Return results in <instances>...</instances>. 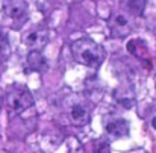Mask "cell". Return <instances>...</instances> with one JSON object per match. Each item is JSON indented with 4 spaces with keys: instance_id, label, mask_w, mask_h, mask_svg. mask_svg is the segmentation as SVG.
Listing matches in <instances>:
<instances>
[{
    "instance_id": "cell-1",
    "label": "cell",
    "mask_w": 156,
    "mask_h": 153,
    "mask_svg": "<svg viewBox=\"0 0 156 153\" xmlns=\"http://www.w3.org/2000/svg\"><path fill=\"white\" fill-rule=\"evenodd\" d=\"M70 49H71V55L76 59V62H79L85 67H90L93 70L100 68L102 64L105 62V58H106L103 47L88 37H82V38L76 40Z\"/></svg>"
},
{
    "instance_id": "cell-2",
    "label": "cell",
    "mask_w": 156,
    "mask_h": 153,
    "mask_svg": "<svg viewBox=\"0 0 156 153\" xmlns=\"http://www.w3.org/2000/svg\"><path fill=\"white\" fill-rule=\"evenodd\" d=\"M27 20V5L23 0H2L0 21L14 29H20Z\"/></svg>"
},
{
    "instance_id": "cell-3",
    "label": "cell",
    "mask_w": 156,
    "mask_h": 153,
    "mask_svg": "<svg viewBox=\"0 0 156 153\" xmlns=\"http://www.w3.org/2000/svg\"><path fill=\"white\" fill-rule=\"evenodd\" d=\"M6 105L14 114H21L34 105V96L23 87H14L6 96Z\"/></svg>"
},
{
    "instance_id": "cell-4",
    "label": "cell",
    "mask_w": 156,
    "mask_h": 153,
    "mask_svg": "<svg viewBox=\"0 0 156 153\" xmlns=\"http://www.w3.org/2000/svg\"><path fill=\"white\" fill-rule=\"evenodd\" d=\"M49 41V30L44 26H37L23 37V44L30 50L43 49Z\"/></svg>"
},
{
    "instance_id": "cell-5",
    "label": "cell",
    "mask_w": 156,
    "mask_h": 153,
    "mask_svg": "<svg viewBox=\"0 0 156 153\" xmlns=\"http://www.w3.org/2000/svg\"><path fill=\"white\" fill-rule=\"evenodd\" d=\"M109 29L112 37L123 38L130 32V18L126 12H117L109 20Z\"/></svg>"
},
{
    "instance_id": "cell-6",
    "label": "cell",
    "mask_w": 156,
    "mask_h": 153,
    "mask_svg": "<svg viewBox=\"0 0 156 153\" xmlns=\"http://www.w3.org/2000/svg\"><path fill=\"white\" fill-rule=\"evenodd\" d=\"M130 132L129 121L124 118H114L109 123H106V133L112 138H124Z\"/></svg>"
},
{
    "instance_id": "cell-7",
    "label": "cell",
    "mask_w": 156,
    "mask_h": 153,
    "mask_svg": "<svg viewBox=\"0 0 156 153\" xmlns=\"http://www.w3.org/2000/svg\"><path fill=\"white\" fill-rule=\"evenodd\" d=\"M70 118L74 126H85L91 118V112L85 103H74L70 109Z\"/></svg>"
},
{
    "instance_id": "cell-8",
    "label": "cell",
    "mask_w": 156,
    "mask_h": 153,
    "mask_svg": "<svg viewBox=\"0 0 156 153\" xmlns=\"http://www.w3.org/2000/svg\"><path fill=\"white\" fill-rule=\"evenodd\" d=\"M27 64H29L30 70L38 71V70H41L43 65L46 64V59L43 58V55L40 53V50H32L29 53V56H27Z\"/></svg>"
},
{
    "instance_id": "cell-9",
    "label": "cell",
    "mask_w": 156,
    "mask_h": 153,
    "mask_svg": "<svg viewBox=\"0 0 156 153\" xmlns=\"http://www.w3.org/2000/svg\"><path fill=\"white\" fill-rule=\"evenodd\" d=\"M11 55V46L8 41V37L3 30H0V62L6 61Z\"/></svg>"
},
{
    "instance_id": "cell-10",
    "label": "cell",
    "mask_w": 156,
    "mask_h": 153,
    "mask_svg": "<svg viewBox=\"0 0 156 153\" xmlns=\"http://www.w3.org/2000/svg\"><path fill=\"white\" fill-rule=\"evenodd\" d=\"M115 97H117V102L121 103L124 108H130L133 105V94L127 93L126 90H117L115 91Z\"/></svg>"
},
{
    "instance_id": "cell-11",
    "label": "cell",
    "mask_w": 156,
    "mask_h": 153,
    "mask_svg": "<svg viewBox=\"0 0 156 153\" xmlns=\"http://www.w3.org/2000/svg\"><path fill=\"white\" fill-rule=\"evenodd\" d=\"M146 2H147V0H124V5H126V8H127L130 12H133V14H141L143 9H144V6H146Z\"/></svg>"
},
{
    "instance_id": "cell-12",
    "label": "cell",
    "mask_w": 156,
    "mask_h": 153,
    "mask_svg": "<svg viewBox=\"0 0 156 153\" xmlns=\"http://www.w3.org/2000/svg\"><path fill=\"white\" fill-rule=\"evenodd\" d=\"M91 153H111L109 143L105 140H96L91 144Z\"/></svg>"
},
{
    "instance_id": "cell-13",
    "label": "cell",
    "mask_w": 156,
    "mask_h": 153,
    "mask_svg": "<svg viewBox=\"0 0 156 153\" xmlns=\"http://www.w3.org/2000/svg\"><path fill=\"white\" fill-rule=\"evenodd\" d=\"M152 127L156 130V117H153V118H152Z\"/></svg>"
},
{
    "instance_id": "cell-14",
    "label": "cell",
    "mask_w": 156,
    "mask_h": 153,
    "mask_svg": "<svg viewBox=\"0 0 156 153\" xmlns=\"http://www.w3.org/2000/svg\"><path fill=\"white\" fill-rule=\"evenodd\" d=\"M46 2H50V0H46Z\"/></svg>"
}]
</instances>
